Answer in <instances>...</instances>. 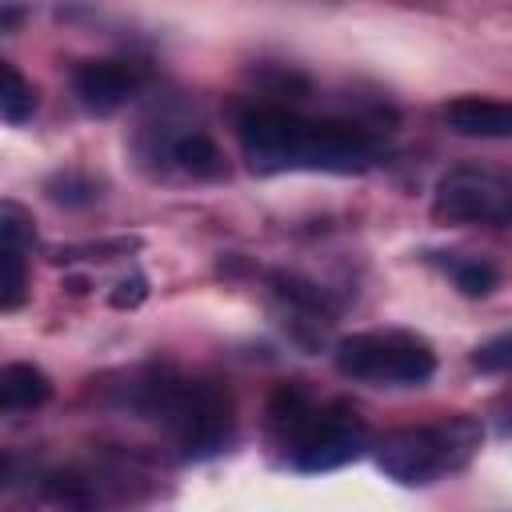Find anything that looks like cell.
Here are the masks:
<instances>
[{"instance_id":"1","label":"cell","mask_w":512,"mask_h":512,"mask_svg":"<svg viewBox=\"0 0 512 512\" xmlns=\"http://www.w3.org/2000/svg\"><path fill=\"white\" fill-rule=\"evenodd\" d=\"M244 160L260 176L276 172H368L380 160V140L344 120H316L284 104H252L236 116Z\"/></svg>"},{"instance_id":"2","label":"cell","mask_w":512,"mask_h":512,"mask_svg":"<svg viewBox=\"0 0 512 512\" xmlns=\"http://www.w3.org/2000/svg\"><path fill=\"white\" fill-rule=\"evenodd\" d=\"M124 408L164 428L184 460L216 456L232 440V396L216 380H192L172 368H144L124 384Z\"/></svg>"},{"instance_id":"3","label":"cell","mask_w":512,"mask_h":512,"mask_svg":"<svg viewBox=\"0 0 512 512\" xmlns=\"http://www.w3.org/2000/svg\"><path fill=\"white\" fill-rule=\"evenodd\" d=\"M268 440L292 472L316 476L360 460L372 448V432L344 400H312L300 384H280L268 400Z\"/></svg>"},{"instance_id":"4","label":"cell","mask_w":512,"mask_h":512,"mask_svg":"<svg viewBox=\"0 0 512 512\" xmlns=\"http://www.w3.org/2000/svg\"><path fill=\"white\" fill-rule=\"evenodd\" d=\"M480 440H484L480 420L456 412V416H440L432 424L384 432L380 440H372V460L400 488H428V484L468 468L472 456L480 452Z\"/></svg>"},{"instance_id":"5","label":"cell","mask_w":512,"mask_h":512,"mask_svg":"<svg viewBox=\"0 0 512 512\" xmlns=\"http://www.w3.org/2000/svg\"><path fill=\"white\" fill-rule=\"evenodd\" d=\"M336 372L376 388H420L436 372V352L416 332L372 328L336 340Z\"/></svg>"},{"instance_id":"6","label":"cell","mask_w":512,"mask_h":512,"mask_svg":"<svg viewBox=\"0 0 512 512\" xmlns=\"http://www.w3.org/2000/svg\"><path fill=\"white\" fill-rule=\"evenodd\" d=\"M432 220L504 228L512 224V180L488 168H448L432 188Z\"/></svg>"},{"instance_id":"7","label":"cell","mask_w":512,"mask_h":512,"mask_svg":"<svg viewBox=\"0 0 512 512\" xmlns=\"http://www.w3.org/2000/svg\"><path fill=\"white\" fill-rule=\"evenodd\" d=\"M140 80H144V72L132 60H84V64L72 68V92H76V100L88 112H100V116L124 108L136 96Z\"/></svg>"},{"instance_id":"8","label":"cell","mask_w":512,"mask_h":512,"mask_svg":"<svg viewBox=\"0 0 512 512\" xmlns=\"http://www.w3.org/2000/svg\"><path fill=\"white\" fill-rule=\"evenodd\" d=\"M440 120L456 136L472 140H512V100L496 96H456L440 108Z\"/></svg>"},{"instance_id":"9","label":"cell","mask_w":512,"mask_h":512,"mask_svg":"<svg viewBox=\"0 0 512 512\" xmlns=\"http://www.w3.org/2000/svg\"><path fill=\"white\" fill-rule=\"evenodd\" d=\"M164 160L176 164V168H180L184 176H192V180H216V176L228 172L220 144H216L208 132H200V128L172 132V136L164 140Z\"/></svg>"},{"instance_id":"10","label":"cell","mask_w":512,"mask_h":512,"mask_svg":"<svg viewBox=\"0 0 512 512\" xmlns=\"http://www.w3.org/2000/svg\"><path fill=\"white\" fill-rule=\"evenodd\" d=\"M52 396V380L44 368L16 360L0 368V408L4 412H32Z\"/></svg>"},{"instance_id":"11","label":"cell","mask_w":512,"mask_h":512,"mask_svg":"<svg viewBox=\"0 0 512 512\" xmlns=\"http://www.w3.org/2000/svg\"><path fill=\"white\" fill-rule=\"evenodd\" d=\"M432 260L444 268V276L456 284L460 296L468 300H484L500 288V272L496 264H488L484 256H460V252H432Z\"/></svg>"},{"instance_id":"12","label":"cell","mask_w":512,"mask_h":512,"mask_svg":"<svg viewBox=\"0 0 512 512\" xmlns=\"http://www.w3.org/2000/svg\"><path fill=\"white\" fill-rule=\"evenodd\" d=\"M272 288H276L280 300H288L304 316L328 320L336 312V300L328 296V288L316 284V280H308V276H300V272H272Z\"/></svg>"},{"instance_id":"13","label":"cell","mask_w":512,"mask_h":512,"mask_svg":"<svg viewBox=\"0 0 512 512\" xmlns=\"http://www.w3.org/2000/svg\"><path fill=\"white\" fill-rule=\"evenodd\" d=\"M32 112H36V88H32V80L16 68V64H4V92H0V116H4V124H24V120H32Z\"/></svg>"},{"instance_id":"14","label":"cell","mask_w":512,"mask_h":512,"mask_svg":"<svg viewBox=\"0 0 512 512\" xmlns=\"http://www.w3.org/2000/svg\"><path fill=\"white\" fill-rule=\"evenodd\" d=\"M44 192H48L52 204L84 208V204H92V200L100 196V184H96L88 172H80V168H60V172H52V176L44 180Z\"/></svg>"},{"instance_id":"15","label":"cell","mask_w":512,"mask_h":512,"mask_svg":"<svg viewBox=\"0 0 512 512\" xmlns=\"http://www.w3.org/2000/svg\"><path fill=\"white\" fill-rule=\"evenodd\" d=\"M472 368H476V372H488V376L512 372V328L500 332V336H492V340H484V344L472 352Z\"/></svg>"},{"instance_id":"16","label":"cell","mask_w":512,"mask_h":512,"mask_svg":"<svg viewBox=\"0 0 512 512\" xmlns=\"http://www.w3.org/2000/svg\"><path fill=\"white\" fill-rule=\"evenodd\" d=\"M500 436H512V408L500 416Z\"/></svg>"}]
</instances>
